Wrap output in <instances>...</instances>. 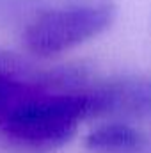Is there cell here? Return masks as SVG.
Here are the masks:
<instances>
[{
	"mask_svg": "<svg viewBox=\"0 0 151 153\" xmlns=\"http://www.w3.org/2000/svg\"><path fill=\"white\" fill-rule=\"evenodd\" d=\"M89 117L133 119L151 116V78L121 76L85 89Z\"/></svg>",
	"mask_w": 151,
	"mask_h": 153,
	"instance_id": "cell-3",
	"label": "cell"
},
{
	"mask_svg": "<svg viewBox=\"0 0 151 153\" xmlns=\"http://www.w3.org/2000/svg\"><path fill=\"white\" fill-rule=\"evenodd\" d=\"M84 144L89 153H151V135L114 119L91 130Z\"/></svg>",
	"mask_w": 151,
	"mask_h": 153,
	"instance_id": "cell-4",
	"label": "cell"
},
{
	"mask_svg": "<svg viewBox=\"0 0 151 153\" xmlns=\"http://www.w3.org/2000/svg\"><path fill=\"white\" fill-rule=\"evenodd\" d=\"M112 4L46 9L25 27L23 43L38 57H52L100 36L115 20Z\"/></svg>",
	"mask_w": 151,
	"mask_h": 153,
	"instance_id": "cell-2",
	"label": "cell"
},
{
	"mask_svg": "<svg viewBox=\"0 0 151 153\" xmlns=\"http://www.w3.org/2000/svg\"><path fill=\"white\" fill-rule=\"evenodd\" d=\"M85 117H89L85 91L39 93L0 119V135L23 153H50L70 143Z\"/></svg>",
	"mask_w": 151,
	"mask_h": 153,
	"instance_id": "cell-1",
	"label": "cell"
}]
</instances>
